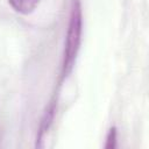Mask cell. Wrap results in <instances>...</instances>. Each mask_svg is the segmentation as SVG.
<instances>
[{"mask_svg":"<svg viewBox=\"0 0 149 149\" xmlns=\"http://www.w3.org/2000/svg\"><path fill=\"white\" fill-rule=\"evenodd\" d=\"M81 27H83V16H81L80 1L72 0L71 7H70L66 37H65V43H64L61 76H59L61 83L69 76V73L72 71V68L74 65L76 57H77L79 45H80V41H81Z\"/></svg>","mask_w":149,"mask_h":149,"instance_id":"1","label":"cell"},{"mask_svg":"<svg viewBox=\"0 0 149 149\" xmlns=\"http://www.w3.org/2000/svg\"><path fill=\"white\" fill-rule=\"evenodd\" d=\"M8 3L15 12L28 15L36 9L40 0H8Z\"/></svg>","mask_w":149,"mask_h":149,"instance_id":"2","label":"cell"},{"mask_svg":"<svg viewBox=\"0 0 149 149\" xmlns=\"http://www.w3.org/2000/svg\"><path fill=\"white\" fill-rule=\"evenodd\" d=\"M54 114H55V102H50V105L48 106V108L45 109V112H44V114H43V116H42L36 142H40V141L42 140L43 135L45 134V132H48V129H49V127H50V125H51V122H52Z\"/></svg>","mask_w":149,"mask_h":149,"instance_id":"3","label":"cell"},{"mask_svg":"<svg viewBox=\"0 0 149 149\" xmlns=\"http://www.w3.org/2000/svg\"><path fill=\"white\" fill-rule=\"evenodd\" d=\"M115 141H116V129L115 127L111 128L107 137H106V148H114L115 147Z\"/></svg>","mask_w":149,"mask_h":149,"instance_id":"4","label":"cell"}]
</instances>
